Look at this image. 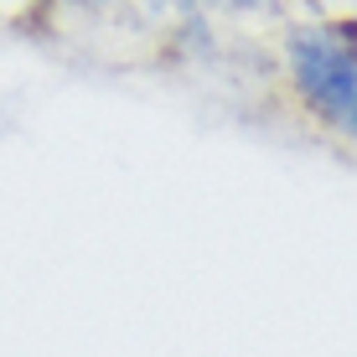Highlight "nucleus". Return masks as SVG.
Instances as JSON below:
<instances>
[{
    "mask_svg": "<svg viewBox=\"0 0 357 357\" xmlns=\"http://www.w3.org/2000/svg\"><path fill=\"white\" fill-rule=\"evenodd\" d=\"M290 83L321 125L357 140V21L290 31Z\"/></svg>",
    "mask_w": 357,
    "mask_h": 357,
    "instance_id": "1",
    "label": "nucleus"
},
{
    "mask_svg": "<svg viewBox=\"0 0 357 357\" xmlns=\"http://www.w3.org/2000/svg\"><path fill=\"white\" fill-rule=\"evenodd\" d=\"M83 6H98V0H83Z\"/></svg>",
    "mask_w": 357,
    "mask_h": 357,
    "instance_id": "2",
    "label": "nucleus"
}]
</instances>
